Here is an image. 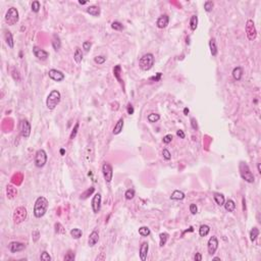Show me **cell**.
Segmentation results:
<instances>
[{"instance_id":"6da1fadb","label":"cell","mask_w":261,"mask_h":261,"mask_svg":"<svg viewBox=\"0 0 261 261\" xmlns=\"http://www.w3.org/2000/svg\"><path fill=\"white\" fill-rule=\"evenodd\" d=\"M49 206V202L48 200L46 199L43 196H40L36 199L34 204V215L37 218H41L43 217L47 212V209H48Z\"/></svg>"},{"instance_id":"7a4b0ae2","label":"cell","mask_w":261,"mask_h":261,"mask_svg":"<svg viewBox=\"0 0 261 261\" xmlns=\"http://www.w3.org/2000/svg\"><path fill=\"white\" fill-rule=\"evenodd\" d=\"M239 170H240V175L242 177V179L245 180V182L249 183V184H253L254 180H255V177L252 173L251 169H250L249 165L247 164L244 161H241L240 164H239Z\"/></svg>"},{"instance_id":"3957f363","label":"cell","mask_w":261,"mask_h":261,"mask_svg":"<svg viewBox=\"0 0 261 261\" xmlns=\"http://www.w3.org/2000/svg\"><path fill=\"white\" fill-rule=\"evenodd\" d=\"M60 100H61V94H60L59 91L57 90H53L49 93V95L47 96L46 99V106L49 110H53L56 108V106L60 103Z\"/></svg>"},{"instance_id":"277c9868","label":"cell","mask_w":261,"mask_h":261,"mask_svg":"<svg viewBox=\"0 0 261 261\" xmlns=\"http://www.w3.org/2000/svg\"><path fill=\"white\" fill-rule=\"evenodd\" d=\"M154 61H155V59H154V55L152 53L144 54V55H143L142 57H140V59H139V66L144 71H150V69L153 67Z\"/></svg>"},{"instance_id":"5b68a950","label":"cell","mask_w":261,"mask_h":261,"mask_svg":"<svg viewBox=\"0 0 261 261\" xmlns=\"http://www.w3.org/2000/svg\"><path fill=\"white\" fill-rule=\"evenodd\" d=\"M19 14L16 7H10L5 14V21L8 26H14L19 23Z\"/></svg>"},{"instance_id":"8992f818","label":"cell","mask_w":261,"mask_h":261,"mask_svg":"<svg viewBox=\"0 0 261 261\" xmlns=\"http://www.w3.org/2000/svg\"><path fill=\"white\" fill-rule=\"evenodd\" d=\"M47 159H48V157H47L46 151H45L44 149H39L38 151L36 152V154H35V158H34L35 165H36L37 167H39V168H41V167H43L46 164Z\"/></svg>"},{"instance_id":"52a82bcc","label":"cell","mask_w":261,"mask_h":261,"mask_svg":"<svg viewBox=\"0 0 261 261\" xmlns=\"http://www.w3.org/2000/svg\"><path fill=\"white\" fill-rule=\"evenodd\" d=\"M246 35L250 41H254L257 37V31H256L255 24L252 19H248L246 23Z\"/></svg>"},{"instance_id":"ba28073f","label":"cell","mask_w":261,"mask_h":261,"mask_svg":"<svg viewBox=\"0 0 261 261\" xmlns=\"http://www.w3.org/2000/svg\"><path fill=\"white\" fill-rule=\"evenodd\" d=\"M27 214H28V212H27V209H26L25 207H23V206H19V207H17L14 212V223L19 225V223L23 222V221L27 218Z\"/></svg>"},{"instance_id":"9c48e42d","label":"cell","mask_w":261,"mask_h":261,"mask_svg":"<svg viewBox=\"0 0 261 261\" xmlns=\"http://www.w3.org/2000/svg\"><path fill=\"white\" fill-rule=\"evenodd\" d=\"M19 133L25 139H28L31 135V125L27 119H21L19 121Z\"/></svg>"},{"instance_id":"30bf717a","label":"cell","mask_w":261,"mask_h":261,"mask_svg":"<svg viewBox=\"0 0 261 261\" xmlns=\"http://www.w3.org/2000/svg\"><path fill=\"white\" fill-rule=\"evenodd\" d=\"M102 173H103V177L107 183H110L112 180V177H113V169H112V166L109 164V163L105 162L102 166Z\"/></svg>"},{"instance_id":"8fae6325","label":"cell","mask_w":261,"mask_h":261,"mask_svg":"<svg viewBox=\"0 0 261 261\" xmlns=\"http://www.w3.org/2000/svg\"><path fill=\"white\" fill-rule=\"evenodd\" d=\"M48 76H49L50 79L53 80V81H55V82H62L65 79V76L62 71H58V69H54V68L50 69L49 73H48Z\"/></svg>"},{"instance_id":"7c38bea8","label":"cell","mask_w":261,"mask_h":261,"mask_svg":"<svg viewBox=\"0 0 261 261\" xmlns=\"http://www.w3.org/2000/svg\"><path fill=\"white\" fill-rule=\"evenodd\" d=\"M217 248H218V240L215 236H212L211 238L208 240L207 243V250H208V253L210 255H213V254L216 252Z\"/></svg>"},{"instance_id":"4fadbf2b","label":"cell","mask_w":261,"mask_h":261,"mask_svg":"<svg viewBox=\"0 0 261 261\" xmlns=\"http://www.w3.org/2000/svg\"><path fill=\"white\" fill-rule=\"evenodd\" d=\"M33 53H34L35 57H37L38 59L41 60H46L49 57V53L47 51H45L44 49H41L38 46L33 47Z\"/></svg>"},{"instance_id":"5bb4252c","label":"cell","mask_w":261,"mask_h":261,"mask_svg":"<svg viewBox=\"0 0 261 261\" xmlns=\"http://www.w3.org/2000/svg\"><path fill=\"white\" fill-rule=\"evenodd\" d=\"M101 194L99 193H96L94 196H93L92 199V209L94 213H98L100 211V208H101Z\"/></svg>"},{"instance_id":"9a60e30c","label":"cell","mask_w":261,"mask_h":261,"mask_svg":"<svg viewBox=\"0 0 261 261\" xmlns=\"http://www.w3.org/2000/svg\"><path fill=\"white\" fill-rule=\"evenodd\" d=\"M26 245L23 244L21 242H10L9 245H8V249L11 253H17V252H21L23 250H25Z\"/></svg>"},{"instance_id":"2e32d148","label":"cell","mask_w":261,"mask_h":261,"mask_svg":"<svg viewBox=\"0 0 261 261\" xmlns=\"http://www.w3.org/2000/svg\"><path fill=\"white\" fill-rule=\"evenodd\" d=\"M148 251H149V244L147 242L142 243V245L140 246V259L142 261H145L147 259V255H148Z\"/></svg>"},{"instance_id":"e0dca14e","label":"cell","mask_w":261,"mask_h":261,"mask_svg":"<svg viewBox=\"0 0 261 261\" xmlns=\"http://www.w3.org/2000/svg\"><path fill=\"white\" fill-rule=\"evenodd\" d=\"M168 24H169V17L168 16H166V14H163V16H159L157 21H156V25H157V27L159 28V29L166 28L167 26H168Z\"/></svg>"},{"instance_id":"ac0fdd59","label":"cell","mask_w":261,"mask_h":261,"mask_svg":"<svg viewBox=\"0 0 261 261\" xmlns=\"http://www.w3.org/2000/svg\"><path fill=\"white\" fill-rule=\"evenodd\" d=\"M98 241H99V232L97 230H93L88 238V245L90 247H94L98 243Z\"/></svg>"},{"instance_id":"d6986e66","label":"cell","mask_w":261,"mask_h":261,"mask_svg":"<svg viewBox=\"0 0 261 261\" xmlns=\"http://www.w3.org/2000/svg\"><path fill=\"white\" fill-rule=\"evenodd\" d=\"M94 148L92 146H87L86 150H85V158H86L87 162H93L94 160Z\"/></svg>"},{"instance_id":"ffe728a7","label":"cell","mask_w":261,"mask_h":261,"mask_svg":"<svg viewBox=\"0 0 261 261\" xmlns=\"http://www.w3.org/2000/svg\"><path fill=\"white\" fill-rule=\"evenodd\" d=\"M87 14H89L92 16H99L101 14V9L99 6L97 5H90L89 7H87Z\"/></svg>"},{"instance_id":"44dd1931","label":"cell","mask_w":261,"mask_h":261,"mask_svg":"<svg viewBox=\"0 0 261 261\" xmlns=\"http://www.w3.org/2000/svg\"><path fill=\"white\" fill-rule=\"evenodd\" d=\"M243 73H244V69H243V67L237 66L232 69V78H234L236 81H241V79H242V77H243Z\"/></svg>"},{"instance_id":"7402d4cb","label":"cell","mask_w":261,"mask_h":261,"mask_svg":"<svg viewBox=\"0 0 261 261\" xmlns=\"http://www.w3.org/2000/svg\"><path fill=\"white\" fill-rule=\"evenodd\" d=\"M6 195H7L8 199H14L17 195V189L12 185H7L6 187Z\"/></svg>"},{"instance_id":"603a6c76","label":"cell","mask_w":261,"mask_h":261,"mask_svg":"<svg viewBox=\"0 0 261 261\" xmlns=\"http://www.w3.org/2000/svg\"><path fill=\"white\" fill-rule=\"evenodd\" d=\"M4 39H5V42L7 44V46L9 48H14V37H12V34L10 31H5V34H4Z\"/></svg>"},{"instance_id":"cb8c5ba5","label":"cell","mask_w":261,"mask_h":261,"mask_svg":"<svg viewBox=\"0 0 261 261\" xmlns=\"http://www.w3.org/2000/svg\"><path fill=\"white\" fill-rule=\"evenodd\" d=\"M52 47L55 51H58L60 48H61V40H60L59 36L58 35H53V38H52Z\"/></svg>"},{"instance_id":"d4e9b609","label":"cell","mask_w":261,"mask_h":261,"mask_svg":"<svg viewBox=\"0 0 261 261\" xmlns=\"http://www.w3.org/2000/svg\"><path fill=\"white\" fill-rule=\"evenodd\" d=\"M213 199H214V201L216 202V204L218 206H222L225 202V196H223L222 194H220V193H217V192L213 193Z\"/></svg>"},{"instance_id":"484cf974","label":"cell","mask_w":261,"mask_h":261,"mask_svg":"<svg viewBox=\"0 0 261 261\" xmlns=\"http://www.w3.org/2000/svg\"><path fill=\"white\" fill-rule=\"evenodd\" d=\"M185 193L182 192L180 190H175L173 192V194L170 196V199L171 200H175V201H180V200H184L185 199Z\"/></svg>"},{"instance_id":"4316f807","label":"cell","mask_w":261,"mask_h":261,"mask_svg":"<svg viewBox=\"0 0 261 261\" xmlns=\"http://www.w3.org/2000/svg\"><path fill=\"white\" fill-rule=\"evenodd\" d=\"M123 129V118H119L118 121H117V123H115L112 133H113V135H118L121 133Z\"/></svg>"},{"instance_id":"83f0119b","label":"cell","mask_w":261,"mask_h":261,"mask_svg":"<svg viewBox=\"0 0 261 261\" xmlns=\"http://www.w3.org/2000/svg\"><path fill=\"white\" fill-rule=\"evenodd\" d=\"M209 48H210V52H211L212 56H216L217 53H218V49H217L216 40H215L214 38H211L209 40Z\"/></svg>"},{"instance_id":"f1b7e54d","label":"cell","mask_w":261,"mask_h":261,"mask_svg":"<svg viewBox=\"0 0 261 261\" xmlns=\"http://www.w3.org/2000/svg\"><path fill=\"white\" fill-rule=\"evenodd\" d=\"M73 59L77 63H81L83 60V51L81 48L79 47H76L75 49V53H73Z\"/></svg>"},{"instance_id":"f546056e","label":"cell","mask_w":261,"mask_h":261,"mask_svg":"<svg viewBox=\"0 0 261 261\" xmlns=\"http://www.w3.org/2000/svg\"><path fill=\"white\" fill-rule=\"evenodd\" d=\"M223 205H225V210L228 212H232V211H235V209H236V203H235L234 200H232V199L227 200Z\"/></svg>"},{"instance_id":"4dcf8cb0","label":"cell","mask_w":261,"mask_h":261,"mask_svg":"<svg viewBox=\"0 0 261 261\" xmlns=\"http://www.w3.org/2000/svg\"><path fill=\"white\" fill-rule=\"evenodd\" d=\"M210 232V227L207 225H202L199 228V235L200 237H206Z\"/></svg>"},{"instance_id":"1f68e13d","label":"cell","mask_w":261,"mask_h":261,"mask_svg":"<svg viewBox=\"0 0 261 261\" xmlns=\"http://www.w3.org/2000/svg\"><path fill=\"white\" fill-rule=\"evenodd\" d=\"M198 27V16L194 14V16H191L190 19V29L192 31H195Z\"/></svg>"},{"instance_id":"d6a6232c","label":"cell","mask_w":261,"mask_h":261,"mask_svg":"<svg viewBox=\"0 0 261 261\" xmlns=\"http://www.w3.org/2000/svg\"><path fill=\"white\" fill-rule=\"evenodd\" d=\"M258 236H259V230L256 227H252L251 232H250V240H251L252 242H255Z\"/></svg>"},{"instance_id":"836d02e7","label":"cell","mask_w":261,"mask_h":261,"mask_svg":"<svg viewBox=\"0 0 261 261\" xmlns=\"http://www.w3.org/2000/svg\"><path fill=\"white\" fill-rule=\"evenodd\" d=\"M54 230H55L56 234L58 235H64L65 234V228L63 227V225L60 222H56L54 225Z\"/></svg>"},{"instance_id":"e575fe53","label":"cell","mask_w":261,"mask_h":261,"mask_svg":"<svg viewBox=\"0 0 261 261\" xmlns=\"http://www.w3.org/2000/svg\"><path fill=\"white\" fill-rule=\"evenodd\" d=\"M121 65L117 64L116 66H115L114 68H113V75H114V77L116 78L117 81H118L121 84V83H123V81H121Z\"/></svg>"},{"instance_id":"d590c367","label":"cell","mask_w":261,"mask_h":261,"mask_svg":"<svg viewBox=\"0 0 261 261\" xmlns=\"http://www.w3.org/2000/svg\"><path fill=\"white\" fill-rule=\"evenodd\" d=\"M159 239H160L159 246L160 247H163V246H165L167 240H168V234H167V232H161V234L159 235Z\"/></svg>"},{"instance_id":"8d00e7d4","label":"cell","mask_w":261,"mask_h":261,"mask_svg":"<svg viewBox=\"0 0 261 261\" xmlns=\"http://www.w3.org/2000/svg\"><path fill=\"white\" fill-rule=\"evenodd\" d=\"M82 235H83V232L80 228H73V230H71V236L73 237V239H80L82 237Z\"/></svg>"},{"instance_id":"74e56055","label":"cell","mask_w":261,"mask_h":261,"mask_svg":"<svg viewBox=\"0 0 261 261\" xmlns=\"http://www.w3.org/2000/svg\"><path fill=\"white\" fill-rule=\"evenodd\" d=\"M147 119L149 123H156L160 119V115L158 113H150L147 116Z\"/></svg>"},{"instance_id":"f35d334b","label":"cell","mask_w":261,"mask_h":261,"mask_svg":"<svg viewBox=\"0 0 261 261\" xmlns=\"http://www.w3.org/2000/svg\"><path fill=\"white\" fill-rule=\"evenodd\" d=\"M150 234H151V232L148 227H141L139 228V235H141L142 237H148Z\"/></svg>"},{"instance_id":"ab89813d","label":"cell","mask_w":261,"mask_h":261,"mask_svg":"<svg viewBox=\"0 0 261 261\" xmlns=\"http://www.w3.org/2000/svg\"><path fill=\"white\" fill-rule=\"evenodd\" d=\"M94 191H95V189L93 188V187H90V188L87 189V190L81 195V199H87L89 196H91L93 193H94Z\"/></svg>"},{"instance_id":"60d3db41","label":"cell","mask_w":261,"mask_h":261,"mask_svg":"<svg viewBox=\"0 0 261 261\" xmlns=\"http://www.w3.org/2000/svg\"><path fill=\"white\" fill-rule=\"evenodd\" d=\"M111 28L114 30V31H123V25L119 21H115L111 24Z\"/></svg>"},{"instance_id":"b9f144b4","label":"cell","mask_w":261,"mask_h":261,"mask_svg":"<svg viewBox=\"0 0 261 261\" xmlns=\"http://www.w3.org/2000/svg\"><path fill=\"white\" fill-rule=\"evenodd\" d=\"M79 127H80V123H76L75 127H73V129L71 133V136H69V139H71V140H73V139L76 138V136H77V134H78V130H79Z\"/></svg>"},{"instance_id":"7bdbcfd3","label":"cell","mask_w":261,"mask_h":261,"mask_svg":"<svg viewBox=\"0 0 261 261\" xmlns=\"http://www.w3.org/2000/svg\"><path fill=\"white\" fill-rule=\"evenodd\" d=\"M41 8V4L40 2L38 1V0H36V1H33L32 3V11L33 12H39V10H40Z\"/></svg>"},{"instance_id":"ee69618b","label":"cell","mask_w":261,"mask_h":261,"mask_svg":"<svg viewBox=\"0 0 261 261\" xmlns=\"http://www.w3.org/2000/svg\"><path fill=\"white\" fill-rule=\"evenodd\" d=\"M213 6H214V3H213L212 1H205V2H204V9H205L207 12L212 11Z\"/></svg>"},{"instance_id":"f6af8a7d","label":"cell","mask_w":261,"mask_h":261,"mask_svg":"<svg viewBox=\"0 0 261 261\" xmlns=\"http://www.w3.org/2000/svg\"><path fill=\"white\" fill-rule=\"evenodd\" d=\"M75 258H76L75 253H73V251H71V250H69V251L66 253V255L64 256L63 260L64 261H73V260H75Z\"/></svg>"},{"instance_id":"bcb514c9","label":"cell","mask_w":261,"mask_h":261,"mask_svg":"<svg viewBox=\"0 0 261 261\" xmlns=\"http://www.w3.org/2000/svg\"><path fill=\"white\" fill-rule=\"evenodd\" d=\"M125 197L127 200H132L133 198L135 197V191L133 189H129V190L126 191L125 193Z\"/></svg>"},{"instance_id":"7dc6e473","label":"cell","mask_w":261,"mask_h":261,"mask_svg":"<svg viewBox=\"0 0 261 261\" xmlns=\"http://www.w3.org/2000/svg\"><path fill=\"white\" fill-rule=\"evenodd\" d=\"M40 259L42 261H51V256L47 251H43L40 255Z\"/></svg>"},{"instance_id":"c3c4849f","label":"cell","mask_w":261,"mask_h":261,"mask_svg":"<svg viewBox=\"0 0 261 261\" xmlns=\"http://www.w3.org/2000/svg\"><path fill=\"white\" fill-rule=\"evenodd\" d=\"M94 61L96 62L97 64H103L104 62L106 61V57L105 56H102V55L96 56V57L94 58Z\"/></svg>"},{"instance_id":"681fc988","label":"cell","mask_w":261,"mask_h":261,"mask_svg":"<svg viewBox=\"0 0 261 261\" xmlns=\"http://www.w3.org/2000/svg\"><path fill=\"white\" fill-rule=\"evenodd\" d=\"M173 135H171V134H168V135H166V136L163 137L162 142L164 143V144H169V143H170L171 141H173Z\"/></svg>"},{"instance_id":"f907efd6","label":"cell","mask_w":261,"mask_h":261,"mask_svg":"<svg viewBox=\"0 0 261 261\" xmlns=\"http://www.w3.org/2000/svg\"><path fill=\"white\" fill-rule=\"evenodd\" d=\"M162 156H163V158H164L165 160H170L171 159V154L167 149H163L162 150Z\"/></svg>"},{"instance_id":"816d5d0a","label":"cell","mask_w":261,"mask_h":261,"mask_svg":"<svg viewBox=\"0 0 261 261\" xmlns=\"http://www.w3.org/2000/svg\"><path fill=\"white\" fill-rule=\"evenodd\" d=\"M91 47H92V43H91L90 41H85V42L83 43V49H84L86 52L90 51Z\"/></svg>"},{"instance_id":"f5cc1de1","label":"cell","mask_w":261,"mask_h":261,"mask_svg":"<svg viewBox=\"0 0 261 261\" xmlns=\"http://www.w3.org/2000/svg\"><path fill=\"white\" fill-rule=\"evenodd\" d=\"M32 238L34 242H37V241L40 239V232H39V230H34V232H32Z\"/></svg>"},{"instance_id":"db71d44e","label":"cell","mask_w":261,"mask_h":261,"mask_svg":"<svg viewBox=\"0 0 261 261\" xmlns=\"http://www.w3.org/2000/svg\"><path fill=\"white\" fill-rule=\"evenodd\" d=\"M191 127H192L193 130H198V123H197V119L195 117H192L191 118Z\"/></svg>"},{"instance_id":"11a10c76","label":"cell","mask_w":261,"mask_h":261,"mask_svg":"<svg viewBox=\"0 0 261 261\" xmlns=\"http://www.w3.org/2000/svg\"><path fill=\"white\" fill-rule=\"evenodd\" d=\"M190 212L192 213V214H196V213L198 212V208H197V205H196V204H194V203H192V204H190Z\"/></svg>"},{"instance_id":"9f6ffc18","label":"cell","mask_w":261,"mask_h":261,"mask_svg":"<svg viewBox=\"0 0 261 261\" xmlns=\"http://www.w3.org/2000/svg\"><path fill=\"white\" fill-rule=\"evenodd\" d=\"M110 106H111V110L116 111V110H118V108H119V103L117 101L111 102V103H110Z\"/></svg>"},{"instance_id":"6f0895ef","label":"cell","mask_w":261,"mask_h":261,"mask_svg":"<svg viewBox=\"0 0 261 261\" xmlns=\"http://www.w3.org/2000/svg\"><path fill=\"white\" fill-rule=\"evenodd\" d=\"M177 136L180 137V139H185V137H186V134H185V132L183 130H177Z\"/></svg>"},{"instance_id":"680465c9","label":"cell","mask_w":261,"mask_h":261,"mask_svg":"<svg viewBox=\"0 0 261 261\" xmlns=\"http://www.w3.org/2000/svg\"><path fill=\"white\" fill-rule=\"evenodd\" d=\"M128 113H129L130 115H132L133 113H134V107H133V105L130 103L128 104Z\"/></svg>"},{"instance_id":"91938a15","label":"cell","mask_w":261,"mask_h":261,"mask_svg":"<svg viewBox=\"0 0 261 261\" xmlns=\"http://www.w3.org/2000/svg\"><path fill=\"white\" fill-rule=\"evenodd\" d=\"M194 260L195 261H201L202 260V255L201 253H196L194 256Z\"/></svg>"},{"instance_id":"94428289","label":"cell","mask_w":261,"mask_h":261,"mask_svg":"<svg viewBox=\"0 0 261 261\" xmlns=\"http://www.w3.org/2000/svg\"><path fill=\"white\" fill-rule=\"evenodd\" d=\"M189 111H190V110H189V108H188V107L185 108V109H184V113H185V115H188Z\"/></svg>"},{"instance_id":"6125c7cd","label":"cell","mask_w":261,"mask_h":261,"mask_svg":"<svg viewBox=\"0 0 261 261\" xmlns=\"http://www.w3.org/2000/svg\"><path fill=\"white\" fill-rule=\"evenodd\" d=\"M257 169H258V173H261V168H260V163H258L257 164Z\"/></svg>"},{"instance_id":"be15d7a7","label":"cell","mask_w":261,"mask_h":261,"mask_svg":"<svg viewBox=\"0 0 261 261\" xmlns=\"http://www.w3.org/2000/svg\"><path fill=\"white\" fill-rule=\"evenodd\" d=\"M79 3H80V4H82V5H84V4H86V3H87V1H82V0H80Z\"/></svg>"},{"instance_id":"e7e4bbea","label":"cell","mask_w":261,"mask_h":261,"mask_svg":"<svg viewBox=\"0 0 261 261\" xmlns=\"http://www.w3.org/2000/svg\"><path fill=\"white\" fill-rule=\"evenodd\" d=\"M245 204H246L245 199H243V209H244V210H245V208H246V205H245Z\"/></svg>"},{"instance_id":"03108f58","label":"cell","mask_w":261,"mask_h":261,"mask_svg":"<svg viewBox=\"0 0 261 261\" xmlns=\"http://www.w3.org/2000/svg\"><path fill=\"white\" fill-rule=\"evenodd\" d=\"M60 154H61L62 156L64 155V149H60Z\"/></svg>"},{"instance_id":"003e7915","label":"cell","mask_w":261,"mask_h":261,"mask_svg":"<svg viewBox=\"0 0 261 261\" xmlns=\"http://www.w3.org/2000/svg\"><path fill=\"white\" fill-rule=\"evenodd\" d=\"M213 260H220V258H219V257H214V258H213Z\"/></svg>"}]
</instances>
